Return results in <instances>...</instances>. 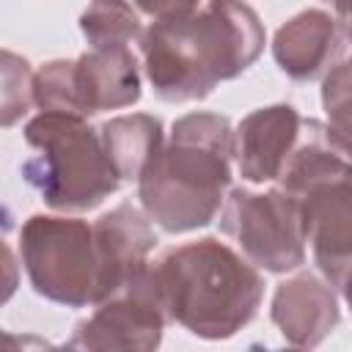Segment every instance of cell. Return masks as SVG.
I'll use <instances>...</instances> for the list:
<instances>
[{"label": "cell", "instance_id": "1", "mask_svg": "<svg viewBox=\"0 0 352 352\" xmlns=\"http://www.w3.org/2000/svg\"><path fill=\"white\" fill-rule=\"evenodd\" d=\"M138 44L154 96L182 104L250 69L264 52L267 33L250 3L209 0L184 16L151 22Z\"/></svg>", "mask_w": 352, "mask_h": 352}, {"label": "cell", "instance_id": "2", "mask_svg": "<svg viewBox=\"0 0 352 352\" xmlns=\"http://www.w3.org/2000/svg\"><path fill=\"white\" fill-rule=\"evenodd\" d=\"M234 129L217 113H187L138 179L143 212L165 234L209 226L231 184Z\"/></svg>", "mask_w": 352, "mask_h": 352}, {"label": "cell", "instance_id": "3", "mask_svg": "<svg viewBox=\"0 0 352 352\" xmlns=\"http://www.w3.org/2000/svg\"><path fill=\"white\" fill-rule=\"evenodd\" d=\"M148 278L168 322L206 341L236 336L264 297L256 264L214 236L168 248L148 264Z\"/></svg>", "mask_w": 352, "mask_h": 352}, {"label": "cell", "instance_id": "4", "mask_svg": "<svg viewBox=\"0 0 352 352\" xmlns=\"http://www.w3.org/2000/svg\"><path fill=\"white\" fill-rule=\"evenodd\" d=\"M25 143L36 148L22 162V179L58 212L96 209L121 187L99 129L69 113L41 110L25 124Z\"/></svg>", "mask_w": 352, "mask_h": 352}, {"label": "cell", "instance_id": "5", "mask_svg": "<svg viewBox=\"0 0 352 352\" xmlns=\"http://www.w3.org/2000/svg\"><path fill=\"white\" fill-rule=\"evenodd\" d=\"M19 256L36 294L66 308L102 300V270L94 223L33 214L19 228Z\"/></svg>", "mask_w": 352, "mask_h": 352}, {"label": "cell", "instance_id": "6", "mask_svg": "<svg viewBox=\"0 0 352 352\" xmlns=\"http://www.w3.org/2000/svg\"><path fill=\"white\" fill-rule=\"evenodd\" d=\"M36 107L88 118L140 99V66L129 47L88 50L72 60H50L33 80Z\"/></svg>", "mask_w": 352, "mask_h": 352}, {"label": "cell", "instance_id": "7", "mask_svg": "<svg viewBox=\"0 0 352 352\" xmlns=\"http://www.w3.org/2000/svg\"><path fill=\"white\" fill-rule=\"evenodd\" d=\"M220 231L258 270L280 275L305 264L302 204L280 187L267 192L234 187L220 209Z\"/></svg>", "mask_w": 352, "mask_h": 352}, {"label": "cell", "instance_id": "8", "mask_svg": "<svg viewBox=\"0 0 352 352\" xmlns=\"http://www.w3.org/2000/svg\"><path fill=\"white\" fill-rule=\"evenodd\" d=\"M300 204L314 261L352 311V165L308 187Z\"/></svg>", "mask_w": 352, "mask_h": 352}, {"label": "cell", "instance_id": "9", "mask_svg": "<svg viewBox=\"0 0 352 352\" xmlns=\"http://www.w3.org/2000/svg\"><path fill=\"white\" fill-rule=\"evenodd\" d=\"M168 316L151 286L148 270L140 280L96 302V311L77 322L66 346L72 349H140L151 352L162 341Z\"/></svg>", "mask_w": 352, "mask_h": 352}, {"label": "cell", "instance_id": "10", "mask_svg": "<svg viewBox=\"0 0 352 352\" xmlns=\"http://www.w3.org/2000/svg\"><path fill=\"white\" fill-rule=\"evenodd\" d=\"M94 236L102 270V300H107L143 278L157 234L146 212L132 204H118L94 223Z\"/></svg>", "mask_w": 352, "mask_h": 352}, {"label": "cell", "instance_id": "11", "mask_svg": "<svg viewBox=\"0 0 352 352\" xmlns=\"http://www.w3.org/2000/svg\"><path fill=\"white\" fill-rule=\"evenodd\" d=\"M270 316L286 344L319 346L338 324V289L319 272H300L278 283L270 305Z\"/></svg>", "mask_w": 352, "mask_h": 352}, {"label": "cell", "instance_id": "12", "mask_svg": "<svg viewBox=\"0 0 352 352\" xmlns=\"http://www.w3.org/2000/svg\"><path fill=\"white\" fill-rule=\"evenodd\" d=\"M302 116L292 104H270L248 113L234 132V157L239 176L264 184L278 182L297 138Z\"/></svg>", "mask_w": 352, "mask_h": 352}, {"label": "cell", "instance_id": "13", "mask_svg": "<svg viewBox=\"0 0 352 352\" xmlns=\"http://www.w3.org/2000/svg\"><path fill=\"white\" fill-rule=\"evenodd\" d=\"M338 52H341L338 19L319 8L300 11L286 25H280L272 38L275 63L286 77L297 82H308L327 74Z\"/></svg>", "mask_w": 352, "mask_h": 352}, {"label": "cell", "instance_id": "14", "mask_svg": "<svg viewBox=\"0 0 352 352\" xmlns=\"http://www.w3.org/2000/svg\"><path fill=\"white\" fill-rule=\"evenodd\" d=\"M102 143L121 182H138L162 148V121L148 113L116 116L99 126Z\"/></svg>", "mask_w": 352, "mask_h": 352}, {"label": "cell", "instance_id": "15", "mask_svg": "<svg viewBox=\"0 0 352 352\" xmlns=\"http://www.w3.org/2000/svg\"><path fill=\"white\" fill-rule=\"evenodd\" d=\"M80 30L91 50L129 47L143 36L140 16L129 0H91L80 16Z\"/></svg>", "mask_w": 352, "mask_h": 352}, {"label": "cell", "instance_id": "16", "mask_svg": "<svg viewBox=\"0 0 352 352\" xmlns=\"http://www.w3.org/2000/svg\"><path fill=\"white\" fill-rule=\"evenodd\" d=\"M322 107L327 116V132L346 157H352V60H341L324 74Z\"/></svg>", "mask_w": 352, "mask_h": 352}, {"label": "cell", "instance_id": "17", "mask_svg": "<svg viewBox=\"0 0 352 352\" xmlns=\"http://www.w3.org/2000/svg\"><path fill=\"white\" fill-rule=\"evenodd\" d=\"M33 80L36 72L30 69V63L16 52L3 50V126H14L30 110V104H36Z\"/></svg>", "mask_w": 352, "mask_h": 352}, {"label": "cell", "instance_id": "18", "mask_svg": "<svg viewBox=\"0 0 352 352\" xmlns=\"http://www.w3.org/2000/svg\"><path fill=\"white\" fill-rule=\"evenodd\" d=\"M132 6L143 14H148L154 22L157 19H170V16H184L195 11L198 0H132Z\"/></svg>", "mask_w": 352, "mask_h": 352}, {"label": "cell", "instance_id": "19", "mask_svg": "<svg viewBox=\"0 0 352 352\" xmlns=\"http://www.w3.org/2000/svg\"><path fill=\"white\" fill-rule=\"evenodd\" d=\"M322 3L333 6L338 25H344V22H349V19H352V0H322Z\"/></svg>", "mask_w": 352, "mask_h": 352}, {"label": "cell", "instance_id": "20", "mask_svg": "<svg viewBox=\"0 0 352 352\" xmlns=\"http://www.w3.org/2000/svg\"><path fill=\"white\" fill-rule=\"evenodd\" d=\"M341 28H344V36H346V38H349V44H352V19H349V22H344Z\"/></svg>", "mask_w": 352, "mask_h": 352}]
</instances>
